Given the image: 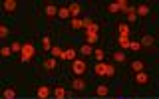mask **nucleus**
<instances>
[{
    "label": "nucleus",
    "mask_w": 159,
    "mask_h": 99,
    "mask_svg": "<svg viewBox=\"0 0 159 99\" xmlns=\"http://www.w3.org/2000/svg\"><path fill=\"white\" fill-rule=\"evenodd\" d=\"M129 67H131L135 73H141V71H145V63H143L141 59H133V62L129 63Z\"/></svg>",
    "instance_id": "5"
},
{
    "label": "nucleus",
    "mask_w": 159,
    "mask_h": 99,
    "mask_svg": "<svg viewBox=\"0 0 159 99\" xmlns=\"http://www.w3.org/2000/svg\"><path fill=\"white\" fill-rule=\"evenodd\" d=\"M93 93H96L98 97H107L109 95V89H107V85H98Z\"/></svg>",
    "instance_id": "13"
},
{
    "label": "nucleus",
    "mask_w": 159,
    "mask_h": 99,
    "mask_svg": "<svg viewBox=\"0 0 159 99\" xmlns=\"http://www.w3.org/2000/svg\"><path fill=\"white\" fill-rule=\"evenodd\" d=\"M72 28H74V30L84 28V22H82V20H76V18H74V20H72Z\"/></svg>",
    "instance_id": "29"
},
{
    "label": "nucleus",
    "mask_w": 159,
    "mask_h": 99,
    "mask_svg": "<svg viewBox=\"0 0 159 99\" xmlns=\"http://www.w3.org/2000/svg\"><path fill=\"white\" fill-rule=\"evenodd\" d=\"M68 10H70V14H72L74 18L80 16V12H82V8H80V4H78V2H72V4L68 6Z\"/></svg>",
    "instance_id": "14"
},
{
    "label": "nucleus",
    "mask_w": 159,
    "mask_h": 99,
    "mask_svg": "<svg viewBox=\"0 0 159 99\" xmlns=\"http://www.w3.org/2000/svg\"><path fill=\"white\" fill-rule=\"evenodd\" d=\"M129 42H131V38H129V36H117V44H119V48L129 50Z\"/></svg>",
    "instance_id": "11"
},
{
    "label": "nucleus",
    "mask_w": 159,
    "mask_h": 99,
    "mask_svg": "<svg viewBox=\"0 0 159 99\" xmlns=\"http://www.w3.org/2000/svg\"><path fill=\"white\" fill-rule=\"evenodd\" d=\"M96 59L98 62H103V52L102 50H96Z\"/></svg>",
    "instance_id": "34"
},
{
    "label": "nucleus",
    "mask_w": 159,
    "mask_h": 99,
    "mask_svg": "<svg viewBox=\"0 0 159 99\" xmlns=\"http://www.w3.org/2000/svg\"><path fill=\"white\" fill-rule=\"evenodd\" d=\"M8 36H10V28L6 24H2V26H0V38H8Z\"/></svg>",
    "instance_id": "26"
},
{
    "label": "nucleus",
    "mask_w": 159,
    "mask_h": 99,
    "mask_svg": "<svg viewBox=\"0 0 159 99\" xmlns=\"http://www.w3.org/2000/svg\"><path fill=\"white\" fill-rule=\"evenodd\" d=\"M36 95H38V99H48V97H50V89H48L46 85H40V87L36 89Z\"/></svg>",
    "instance_id": "9"
},
{
    "label": "nucleus",
    "mask_w": 159,
    "mask_h": 99,
    "mask_svg": "<svg viewBox=\"0 0 159 99\" xmlns=\"http://www.w3.org/2000/svg\"><path fill=\"white\" fill-rule=\"evenodd\" d=\"M68 95H70V93L64 87H56V89H54V97H56V99H66Z\"/></svg>",
    "instance_id": "15"
},
{
    "label": "nucleus",
    "mask_w": 159,
    "mask_h": 99,
    "mask_svg": "<svg viewBox=\"0 0 159 99\" xmlns=\"http://www.w3.org/2000/svg\"><path fill=\"white\" fill-rule=\"evenodd\" d=\"M106 71H107V63L103 62H96V66H93V73L99 77H106Z\"/></svg>",
    "instance_id": "3"
},
{
    "label": "nucleus",
    "mask_w": 159,
    "mask_h": 99,
    "mask_svg": "<svg viewBox=\"0 0 159 99\" xmlns=\"http://www.w3.org/2000/svg\"><path fill=\"white\" fill-rule=\"evenodd\" d=\"M135 20H137L135 10H133V8H127V22H135Z\"/></svg>",
    "instance_id": "24"
},
{
    "label": "nucleus",
    "mask_w": 159,
    "mask_h": 99,
    "mask_svg": "<svg viewBox=\"0 0 159 99\" xmlns=\"http://www.w3.org/2000/svg\"><path fill=\"white\" fill-rule=\"evenodd\" d=\"M139 50H141V44H139V42H133V40H131V42H129V52L135 54V52H139Z\"/></svg>",
    "instance_id": "25"
},
{
    "label": "nucleus",
    "mask_w": 159,
    "mask_h": 99,
    "mask_svg": "<svg viewBox=\"0 0 159 99\" xmlns=\"http://www.w3.org/2000/svg\"><path fill=\"white\" fill-rule=\"evenodd\" d=\"M22 46L24 44H20V42H12L10 44V50H12V52H22Z\"/></svg>",
    "instance_id": "28"
},
{
    "label": "nucleus",
    "mask_w": 159,
    "mask_h": 99,
    "mask_svg": "<svg viewBox=\"0 0 159 99\" xmlns=\"http://www.w3.org/2000/svg\"><path fill=\"white\" fill-rule=\"evenodd\" d=\"M50 52H52V58H62V59H64V50H62V48L54 46L52 50H50Z\"/></svg>",
    "instance_id": "21"
},
{
    "label": "nucleus",
    "mask_w": 159,
    "mask_h": 99,
    "mask_svg": "<svg viewBox=\"0 0 159 99\" xmlns=\"http://www.w3.org/2000/svg\"><path fill=\"white\" fill-rule=\"evenodd\" d=\"M86 71H88V66H86L84 59H74V62H72V73L76 77H82Z\"/></svg>",
    "instance_id": "1"
},
{
    "label": "nucleus",
    "mask_w": 159,
    "mask_h": 99,
    "mask_svg": "<svg viewBox=\"0 0 159 99\" xmlns=\"http://www.w3.org/2000/svg\"><path fill=\"white\" fill-rule=\"evenodd\" d=\"M64 59H70V62H74V59H76V50H74V48H68L66 52H64Z\"/></svg>",
    "instance_id": "20"
},
{
    "label": "nucleus",
    "mask_w": 159,
    "mask_h": 99,
    "mask_svg": "<svg viewBox=\"0 0 159 99\" xmlns=\"http://www.w3.org/2000/svg\"><path fill=\"white\" fill-rule=\"evenodd\" d=\"M117 32L119 36H131V28H129V24H117Z\"/></svg>",
    "instance_id": "8"
},
{
    "label": "nucleus",
    "mask_w": 159,
    "mask_h": 99,
    "mask_svg": "<svg viewBox=\"0 0 159 99\" xmlns=\"http://www.w3.org/2000/svg\"><path fill=\"white\" fill-rule=\"evenodd\" d=\"M72 87L76 89V91H84V89H86V81H84L82 77H74L72 79Z\"/></svg>",
    "instance_id": "6"
},
{
    "label": "nucleus",
    "mask_w": 159,
    "mask_h": 99,
    "mask_svg": "<svg viewBox=\"0 0 159 99\" xmlns=\"http://www.w3.org/2000/svg\"><path fill=\"white\" fill-rule=\"evenodd\" d=\"M116 4H117V8H119V10H125V12H127V8H129V6H127L125 0H117Z\"/></svg>",
    "instance_id": "31"
},
{
    "label": "nucleus",
    "mask_w": 159,
    "mask_h": 99,
    "mask_svg": "<svg viewBox=\"0 0 159 99\" xmlns=\"http://www.w3.org/2000/svg\"><path fill=\"white\" fill-rule=\"evenodd\" d=\"M141 44H143V46H147V48H153V46H155V42H153L151 36H143L141 38Z\"/></svg>",
    "instance_id": "23"
},
{
    "label": "nucleus",
    "mask_w": 159,
    "mask_h": 99,
    "mask_svg": "<svg viewBox=\"0 0 159 99\" xmlns=\"http://www.w3.org/2000/svg\"><path fill=\"white\" fill-rule=\"evenodd\" d=\"M149 73L147 71H141V73H135V83L137 85H149Z\"/></svg>",
    "instance_id": "4"
},
{
    "label": "nucleus",
    "mask_w": 159,
    "mask_h": 99,
    "mask_svg": "<svg viewBox=\"0 0 159 99\" xmlns=\"http://www.w3.org/2000/svg\"><path fill=\"white\" fill-rule=\"evenodd\" d=\"M78 52L82 54V56H92V54H93V48L89 46V44H84V46H80Z\"/></svg>",
    "instance_id": "16"
},
{
    "label": "nucleus",
    "mask_w": 159,
    "mask_h": 99,
    "mask_svg": "<svg viewBox=\"0 0 159 99\" xmlns=\"http://www.w3.org/2000/svg\"><path fill=\"white\" fill-rule=\"evenodd\" d=\"M113 59H116L117 63H123V62H125V54H123V52H116V54H113Z\"/></svg>",
    "instance_id": "27"
},
{
    "label": "nucleus",
    "mask_w": 159,
    "mask_h": 99,
    "mask_svg": "<svg viewBox=\"0 0 159 99\" xmlns=\"http://www.w3.org/2000/svg\"><path fill=\"white\" fill-rule=\"evenodd\" d=\"M2 99H16V91H14L12 87H6L2 91Z\"/></svg>",
    "instance_id": "17"
},
{
    "label": "nucleus",
    "mask_w": 159,
    "mask_h": 99,
    "mask_svg": "<svg viewBox=\"0 0 159 99\" xmlns=\"http://www.w3.org/2000/svg\"><path fill=\"white\" fill-rule=\"evenodd\" d=\"M52 48L54 46H52V40H50V36H44L42 38V50H44V52H50Z\"/></svg>",
    "instance_id": "18"
},
{
    "label": "nucleus",
    "mask_w": 159,
    "mask_h": 99,
    "mask_svg": "<svg viewBox=\"0 0 159 99\" xmlns=\"http://www.w3.org/2000/svg\"><path fill=\"white\" fill-rule=\"evenodd\" d=\"M16 6L18 4L14 2V0H4V12L6 14H14L16 12Z\"/></svg>",
    "instance_id": "7"
},
{
    "label": "nucleus",
    "mask_w": 159,
    "mask_h": 99,
    "mask_svg": "<svg viewBox=\"0 0 159 99\" xmlns=\"http://www.w3.org/2000/svg\"><path fill=\"white\" fill-rule=\"evenodd\" d=\"M135 14H137V16H147V14H149V6H147V4H139L137 10H135Z\"/></svg>",
    "instance_id": "19"
},
{
    "label": "nucleus",
    "mask_w": 159,
    "mask_h": 99,
    "mask_svg": "<svg viewBox=\"0 0 159 99\" xmlns=\"http://www.w3.org/2000/svg\"><path fill=\"white\" fill-rule=\"evenodd\" d=\"M44 12H46V16H48V18H54V16H58V8L54 6V4H46Z\"/></svg>",
    "instance_id": "12"
},
{
    "label": "nucleus",
    "mask_w": 159,
    "mask_h": 99,
    "mask_svg": "<svg viewBox=\"0 0 159 99\" xmlns=\"http://www.w3.org/2000/svg\"><path fill=\"white\" fill-rule=\"evenodd\" d=\"M32 56H34V46H32V44H24L22 52H20V59L26 63V62H30V58H32Z\"/></svg>",
    "instance_id": "2"
},
{
    "label": "nucleus",
    "mask_w": 159,
    "mask_h": 99,
    "mask_svg": "<svg viewBox=\"0 0 159 99\" xmlns=\"http://www.w3.org/2000/svg\"><path fill=\"white\" fill-rule=\"evenodd\" d=\"M116 75V66H109L107 63V71H106V77H113Z\"/></svg>",
    "instance_id": "30"
},
{
    "label": "nucleus",
    "mask_w": 159,
    "mask_h": 99,
    "mask_svg": "<svg viewBox=\"0 0 159 99\" xmlns=\"http://www.w3.org/2000/svg\"><path fill=\"white\" fill-rule=\"evenodd\" d=\"M44 67H46V71H54L56 69V58H46L44 59Z\"/></svg>",
    "instance_id": "10"
},
{
    "label": "nucleus",
    "mask_w": 159,
    "mask_h": 99,
    "mask_svg": "<svg viewBox=\"0 0 159 99\" xmlns=\"http://www.w3.org/2000/svg\"><path fill=\"white\" fill-rule=\"evenodd\" d=\"M0 52H2V58H10V54H12V50H10V46H4L2 50H0Z\"/></svg>",
    "instance_id": "32"
},
{
    "label": "nucleus",
    "mask_w": 159,
    "mask_h": 99,
    "mask_svg": "<svg viewBox=\"0 0 159 99\" xmlns=\"http://www.w3.org/2000/svg\"><path fill=\"white\" fill-rule=\"evenodd\" d=\"M58 16L62 18V20H68V18H72V14H70L68 8H60V10H58Z\"/></svg>",
    "instance_id": "22"
},
{
    "label": "nucleus",
    "mask_w": 159,
    "mask_h": 99,
    "mask_svg": "<svg viewBox=\"0 0 159 99\" xmlns=\"http://www.w3.org/2000/svg\"><path fill=\"white\" fill-rule=\"evenodd\" d=\"M117 10H119V8H117V4H116V2L107 4V12H111V14H113V12H117Z\"/></svg>",
    "instance_id": "33"
}]
</instances>
